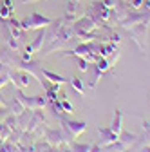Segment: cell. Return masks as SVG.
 <instances>
[{"mask_svg":"<svg viewBox=\"0 0 150 152\" xmlns=\"http://www.w3.org/2000/svg\"><path fill=\"white\" fill-rule=\"evenodd\" d=\"M16 98H18V102H20L24 107H29V109H33V110H36V109H40V107H44V105H45V98H44V96L27 98L24 92L18 91V92H16Z\"/></svg>","mask_w":150,"mask_h":152,"instance_id":"obj_1","label":"cell"},{"mask_svg":"<svg viewBox=\"0 0 150 152\" xmlns=\"http://www.w3.org/2000/svg\"><path fill=\"white\" fill-rule=\"evenodd\" d=\"M45 24H49V18H44V16H40V15H31V16H27L25 20L20 24V27H22V29H33V27L45 26Z\"/></svg>","mask_w":150,"mask_h":152,"instance_id":"obj_2","label":"cell"},{"mask_svg":"<svg viewBox=\"0 0 150 152\" xmlns=\"http://www.w3.org/2000/svg\"><path fill=\"white\" fill-rule=\"evenodd\" d=\"M9 82H13L16 87H27L29 83H31V76H27V74H24V72H9Z\"/></svg>","mask_w":150,"mask_h":152,"instance_id":"obj_3","label":"cell"},{"mask_svg":"<svg viewBox=\"0 0 150 152\" xmlns=\"http://www.w3.org/2000/svg\"><path fill=\"white\" fill-rule=\"evenodd\" d=\"M7 110H9L11 114H16V116H20L22 110H24V105L18 102V98H16V100H13V102L9 103V109H7Z\"/></svg>","mask_w":150,"mask_h":152,"instance_id":"obj_4","label":"cell"},{"mask_svg":"<svg viewBox=\"0 0 150 152\" xmlns=\"http://www.w3.org/2000/svg\"><path fill=\"white\" fill-rule=\"evenodd\" d=\"M9 134H11V127H9L7 123H2V121H0V140L6 141V140L9 138Z\"/></svg>","mask_w":150,"mask_h":152,"instance_id":"obj_5","label":"cell"},{"mask_svg":"<svg viewBox=\"0 0 150 152\" xmlns=\"http://www.w3.org/2000/svg\"><path fill=\"white\" fill-rule=\"evenodd\" d=\"M44 76H47L49 80H52V82H58V83H62V82H63V78H62V76H58V74H52V72H49V71H44Z\"/></svg>","mask_w":150,"mask_h":152,"instance_id":"obj_6","label":"cell"},{"mask_svg":"<svg viewBox=\"0 0 150 152\" xmlns=\"http://www.w3.org/2000/svg\"><path fill=\"white\" fill-rule=\"evenodd\" d=\"M7 82H9V72H2L0 74V89H2Z\"/></svg>","mask_w":150,"mask_h":152,"instance_id":"obj_7","label":"cell"},{"mask_svg":"<svg viewBox=\"0 0 150 152\" xmlns=\"http://www.w3.org/2000/svg\"><path fill=\"white\" fill-rule=\"evenodd\" d=\"M72 85H74V89H76V91L83 92V85H82V82H80V80H72Z\"/></svg>","mask_w":150,"mask_h":152,"instance_id":"obj_8","label":"cell"},{"mask_svg":"<svg viewBox=\"0 0 150 152\" xmlns=\"http://www.w3.org/2000/svg\"><path fill=\"white\" fill-rule=\"evenodd\" d=\"M63 107H65V109H67V112H71V110H72V107H71V105H69V103H67V102H63Z\"/></svg>","mask_w":150,"mask_h":152,"instance_id":"obj_9","label":"cell"},{"mask_svg":"<svg viewBox=\"0 0 150 152\" xmlns=\"http://www.w3.org/2000/svg\"><path fill=\"white\" fill-rule=\"evenodd\" d=\"M0 105H2V107H6V102H4V98H2V94H0Z\"/></svg>","mask_w":150,"mask_h":152,"instance_id":"obj_10","label":"cell"},{"mask_svg":"<svg viewBox=\"0 0 150 152\" xmlns=\"http://www.w3.org/2000/svg\"><path fill=\"white\" fill-rule=\"evenodd\" d=\"M0 67H2V64H0Z\"/></svg>","mask_w":150,"mask_h":152,"instance_id":"obj_11","label":"cell"}]
</instances>
